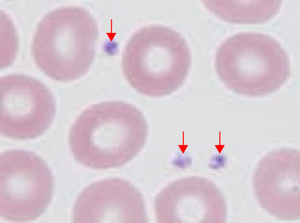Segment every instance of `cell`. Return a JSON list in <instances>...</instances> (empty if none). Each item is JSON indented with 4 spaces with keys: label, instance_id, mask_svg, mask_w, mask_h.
<instances>
[{
    "label": "cell",
    "instance_id": "cell-6",
    "mask_svg": "<svg viewBox=\"0 0 300 223\" xmlns=\"http://www.w3.org/2000/svg\"><path fill=\"white\" fill-rule=\"evenodd\" d=\"M275 158L269 165L272 170L262 172L257 169L254 181L265 182L267 187V198L275 208L282 210H291L299 201V168L297 157Z\"/></svg>",
    "mask_w": 300,
    "mask_h": 223
},
{
    "label": "cell",
    "instance_id": "cell-1",
    "mask_svg": "<svg viewBox=\"0 0 300 223\" xmlns=\"http://www.w3.org/2000/svg\"><path fill=\"white\" fill-rule=\"evenodd\" d=\"M147 121L135 106L120 101L103 102L83 110L72 124L69 147L75 160L86 167L107 169L120 159L134 156L144 147Z\"/></svg>",
    "mask_w": 300,
    "mask_h": 223
},
{
    "label": "cell",
    "instance_id": "cell-3",
    "mask_svg": "<svg viewBox=\"0 0 300 223\" xmlns=\"http://www.w3.org/2000/svg\"><path fill=\"white\" fill-rule=\"evenodd\" d=\"M13 151L0 156V216L10 221H31L43 214L51 202L53 176L39 156Z\"/></svg>",
    "mask_w": 300,
    "mask_h": 223
},
{
    "label": "cell",
    "instance_id": "cell-7",
    "mask_svg": "<svg viewBox=\"0 0 300 223\" xmlns=\"http://www.w3.org/2000/svg\"><path fill=\"white\" fill-rule=\"evenodd\" d=\"M226 159L224 155H216L212 157L209 167L213 169H218L224 167L226 164Z\"/></svg>",
    "mask_w": 300,
    "mask_h": 223
},
{
    "label": "cell",
    "instance_id": "cell-2",
    "mask_svg": "<svg viewBox=\"0 0 300 223\" xmlns=\"http://www.w3.org/2000/svg\"><path fill=\"white\" fill-rule=\"evenodd\" d=\"M191 59L188 45L178 32L164 26H146L127 41L122 56L123 74L139 93L165 97L185 83Z\"/></svg>",
    "mask_w": 300,
    "mask_h": 223
},
{
    "label": "cell",
    "instance_id": "cell-5",
    "mask_svg": "<svg viewBox=\"0 0 300 223\" xmlns=\"http://www.w3.org/2000/svg\"><path fill=\"white\" fill-rule=\"evenodd\" d=\"M1 119L3 122L50 123L55 102L49 89L33 77L9 74L0 79Z\"/></svg>",
    "mask_w": 300,
    "mask_h": 223
},
{
    "label": "cell",
    "instance_id": "cell-4",
    "mask_svg": "<svg viewBox=\"0 0 300 223\" xmlns=\"http://www.w3.org/2000/svg\"><path fill=\"white\" fill-rule=\"evenodd\" d=\"M215 68L226 88L250 97L274 93L287 82L291 74L288 56L283 50L235 48L227 39L217 51Z\"/></svg>",
    "mask_w": 300,
    "mask_h": 223
},
{
    "label": "cell",
    "instance_id": "cell-8",
    "mask_svg": "<svg viewBox=\"0 0 300 223\" xmlns=\"http://www.w3.org/2000/svg\"><path fill=\"white\" fill-rule=\"evenodd\" d=\"M103 48L104 51L108 54H115L118 50V44L115 41H107L105 43Z\"/></svg>",
    "mask_w": 300,
    "mask_h": 223
}]
</instances>
